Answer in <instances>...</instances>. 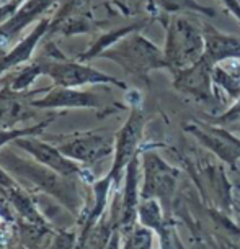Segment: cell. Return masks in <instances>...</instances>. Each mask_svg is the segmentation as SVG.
Listing matches in <instances>:
<instances>
[{
	"mask_svg": "<svg viewBox=\"0 0 240 249\" xmlns=\"http://www.w3.org/2000/svg\"><path fill=\"white\" fill-rule=\"evenodd\" d=\"M0 162L8 167V172L15 174L21 182L33 184L34 189L44 190L52 197L59 198L65 207L75 212L77 208V189H75L72 177H64L59 172L43 166L39 162H30L18 158L10 151H3L0 154Z\"/></svg>",
	"mask_w": 240,
	"mask_h": 249,
	"instance_id": "6da1fadb",
	"label": "cell"
},
{
	"mask_svg": "<svg viewBox=\"0 0 240 249\" xmlns=\"http://www.w3.org/2000/svg\"><path fill=\"white\" fill-rule=\"evenodd\" d=\"M59 151L75 162L93 164L114 151L113 136L98 131H75L69 135L48 136Z\"/></svg>",
	"mask_w": 240,
	"mask_h": 249,
	"instance_id": "7a4b0ae2",
	"label": "cell"
},
{
	"mask_svg": "<svg viewBox=\"0 0 240 249\" xmlns=\"http://www.w3.org/2000/svg\"><path fill=\"white\" fill-rule=\"evenodd\" d=\"M43 66V75L52 79L54 86L62 87H72L79 89L83 86H96V84H111L124 89L126 86L111 77V75L101 72V71L85 66L79 61H69L61 57L59 61H39Z\"/></svg>",
	"mask_w": 240,
	"mask_h": 249,
	"instance_id": "3957f363",
	"label": "cell"
},
{
	"mask_svg": "<svg viewBox=\"0 0 240 249\" xmlns=\"http://www.w3.org/2000/svg\"><path fill=\"white\" fill-rule=\"evenodd\" d=\"M101 57H108V59L116 61L121 64L124 69L129 72L142 74L150 68H157V62L160 59L159 51L155 50L150 43L145 41L144 38L134 36L129 38L121 44H118L113 50L101 53Z\"/></svg>",
	"mask_w": 240,
	"mask_h": 249,
	"instance_id": "277c9868",
	"label": "cell"
},
{
	"mask_svg": "<svg viewBox=\"0 0 240 249\" xmlns=\"http://www.w3.org/2000/svg\"><path fill=\"white\" fill-rule=\"evenodd\" d=\"M13 143H15L16 148L23 149L25 153L33 156V159L36 162L59 172L64 177H72L74 179L75 176H80V172H82L79 164L62 154L54 143H46V141H41L34 136L18 138Z\"/></svg>",
	"mask_w": 240,
	"mask_h": 249,
	"instance_id": "5b68a950",
	"label": "cell"
},
{
	"mask_svg": "<svg viewBox=\"0 0 240 249\" xmlns=\"http://www.w3.org/2000/svg\"><path fill=\"white\" fill-rule=\"evenodd\" d=\"M44 89L31 92H15L5 84L0 89V128L12 130L16 124L39 117V110L31 104V97Z\"/></svg>",
	"mask_w": 240,
	"mask_h": 249,
	"instance_id": "8992f818",
	"label": "cell"
},
{
	"mask_svg": "<svg viewBox=\"0 0 240 249\" xmlns=\"http://www.w3.org/2000/svg\"><path fill=\"white\" fill-rule=\"evenodd\" d=\"M142 126H144V120H142L141 112L132 110L131 117L128 118V122L124 123L114 140V162L108 174L113 180L118 182L119 172L136 158L134 153L142 136Z\"/></svg>",
	"mask_w": 240,
	"mask_h": 249,
	"instance_id": "52a82bcc",
	"label": "cell"
},
{
	"mask_svg": "<svg viewBox=\"0 0 240 249\" xmlns=\"http://www.w3.org/2000/svg\"><path fill=\"white\" fill-rule=\"evenodd\" d=\"M31 104L38 110H67V108H98L100 97L95 92L80 89L54 86L41 99H33Z\"/></svg>",
	"mask_w": 240,
	"mask_h": 249,
	"instance_id": "ba28073f",
	"label": "cell"
},
{
	"mask_svg": "<svg viewBox=\"0 0 240 249\" xmlns=\"http://www.w3.org/2000/svg\"><path fill=\"white\" fill-rule=\"evenodd\" d=\"M49 26H51V18L49 17H43L23 39H20L10 51H7L5 54L0 57V75L5 74L7 71L16 68V66L28 62L31 59V56H33L34 48L38 46L39 39L46 35Z\"/></svg>",
	"mask_w": 240,
	"mask_h": 249,
	"instance_id": "9c48e42d",
	"label": "cell"
},
{
	"mask_svg": "<svg viewBox=\"0 0 240 249\" xmlns=\"http://www.w3.org/2000/svg\"><path fill=\"white\" fill-rule=\"evenodd\" d=\"M51 3L52 0H26L10 18L0 23V48H5L12 39L18 36L26 25L33 23L38 17L44 15Z\"/></svg>",
	"mask_w": 240,
	"mask_h": 249,
	"instance_id": "30bf717a",
	"label": "cell"
},
{
	"mask_svg": "<svg viewBox=\"0 0 240 249\" xmlns=\"http://www.w3.org/2000/svg\"><path fill=\"white\" fill-rule=\"evenodd\" d=\"M136 203H137V161L128 164V176H126V192H124L123 203V225H132L136 215Z\"/></svg>",
	"mask_w": 240,
	"mask_h": 249,
	"instance_id": "8fae6325",
	"label": "cell"
},
{
	"mask_svg": "<svg viewBox=\"0 0 240 249\" xmlns=\"http://www.w3.org/2000/svg\"><path fill=\"white\" fill-rule=\"evenodd\" d=\"M56 117H57V115H52V117H48V118L41 120V122H38L36 124H33V126H26V128H12V130L0 128V148H2V146H5L7 143H10V141L13 143V141H16L18 138L43 135L44 128H46Z\"/></svg>",
	"mask_w": 240,
	"mask_h": 249,
	"instance_id": "7c38bea8",
	"label": "cell"
},
{
	"mask_svg": "<svg viewBox=\"0 0 240 249\" xmlns=\"http://www.w3.org/2000/svg\"><path fill=\"white\" fill-rule=\"evenodd\" d=\"M39 75H43V66L41 62H34V64L26 66L23 71H20L13 77V81L8 82L7 86L13 89L15 92H26L33 86V82L36 81V77H39Z\"/></svg>",
	"mask_w": 240,
	"mask_h": 249,
	"instance_id": "4fadbf2b",
	"label": "cell"
},
{
	"mask_svg": "<svg viewBox=\"0 0 240 249\" xmlns=\"http://www.w3.org/2000/svg\"><path fill=\"white\" fill-rule=\"evenodd\" d=\"M150 246V233L145 230H136L128 243V249H149Z\"/></svg>",
	"mask_w": 240,
	"mask_h": 249,
	"instance_id": "5bb4252c",
	"label": "cell"
},
{
	"mask_svg": "<svg viewBox=\"0 0 240 249\" xmlns=\"http://www.w3.org/2000/svg\"><path fill=\"white\" fill-rule=\"evenodd\" d=\"M74 244H75V236H74V234L62 233V234L57 236L56 243L52 244L51 249H74Z\"/></svg>",
	"mask_w": 240,
	"mask_h": 249,
	"instance_id": "9a60e30c",
	"label": "cell"
},
{
	"mask_svg": "<svg viewBox=\"0 0 240 249\" xmlns=\"http://www.w3.org/2000/svg\"><path fill=\"white\" fill-rule=\"evenodd\" d=\"M224 69L232 75L234 79L240 81V62L237 57H229V59L224 61Z\"/></svg>",
	"mask_w": 240,
	"mask_h": 249,
	"instance_id": "2e32d148",
	"label": "cell"
},
{
	"mask_svg": "<svg viewBox=\"0 0 240 249\" xmlns=\"http://www.w3.org/2000/svg\"><path fill=\"white\" fill-rule=\"evenodd\" d=\"M106 249H119V238L116 233L113 234V238H111L110 243L106 244Z\"/></svg>",
	"mask_w": 240,
	"mask_h": 249,
	"instance_id": "e0dca14e",
	"label": "cell"
},
{
	"mask_svg": "<svg viewBox=\"0 0 240 249\" xmlns=\"http://www.w3.org/2000/svg\"><path fill=\"white\" fill-rule=\"evenodd\" d=\"M0 2H2V3H5V2H8V0H0Z\"/></svg>",
	"mask_w": 240,
	"mask_h": 249,
	"instance_id": "ac0fdd59",
	"label": "cell"
},
{
	"mask_svg": "<svg viewBox=\"0 0 240 249\" xmlns=\"http://www.w3.org/2000/svg\"><path fill=\"white\" fill-rule=\"evenodd\" d=\"M0 89H2V81H0Z\"/></svg>",
	"mask_w": 240,
	"mask_h": 249,
	"instance_id": "d6986e66",
	"label": "cell"
}]
</instances>
